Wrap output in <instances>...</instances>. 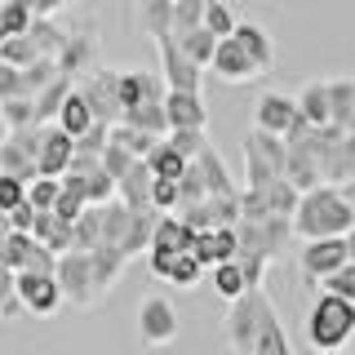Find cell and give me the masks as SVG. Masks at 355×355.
Returning <instances> with one entry per match:
<instances>
[{
	"mask_svg": "<svg viewBox=\"0 0 355 355\" xmlns=\"http://www.w3.org/2000/svg\"><path fill=\"white\" fill-rule=\"evenodd\" d=\"M178 306L169 302V297L151 293L138 302V338L142 347H169V342H178Z\"/></svg>",
	"mask_w": 355,
	"mask_h": 355,
	"instance_id": "ba28073f",
	"label": "cell"
},
{
	"mask_svg": "<svg viewBox=\"0 0 355 355\" xmlns=\"http://www.w3.org/2000/svg\"><path fill=\"white\" fill-rule=\"evenodd\" d=\"M320 293H333V297H347V302H355V262H347L338 275H329V280L320 284Z\"/></svg>",
	"mask_w": 355,
	"mask_h": 355,
	"instance_id": "7bdbcfd3",
	"label": "cell"
},
{
	"mask_svg": "<svg viewBox=\"0 0 355 355\" xmlns=\"http://www.w3.org/2000/svg\"><path fill=\"white\" fill-rule=\"evenodd\" d=\"M284 164H288V142L275 133L249 129V138H244V191L275 187L284 178Z\"/></svg>",
	"mask_w": 355,
	"mask_h": 355,
	"instance_id": "277c9868",
	"label": "cell"
},
{
	"mask_svg": "<svg viewBox=\"0 0 355 355\" xmlns=\"http://www.w3.org/2000/svg\"><path fill=\"white\" fill-rule=\"evenodd\" d=\"M191 258L205 262V271H214L222 262H240V227H218V231H200L191 244Z\"/></svg>",
	"mask_w": 355,
	"mask_h": 355,
	"instance_id": "4fadbf2b",
	"label": "cell"
},
{
	"mask_svg": "<svg viewBox=\"0 0 355 355\" xmlns=\"http://www.w3.org/2000/svg\"><path fill=\"white\" fill-rule=\"evenodd\" d=\"M155 49H160V76L169 80V89H178V94H200V85H205V67H196L182 53L178 31L160 36V40H155Z\"/></svg>",
	"mask_w": 355,
	"mask_h": 355,
	"instance_id": "8fae6325",
	"label": "cell"
},
{
	"mask_svg": "<svg viewBox=\"0 0 355 355\" xmlns=\"http://www.w3.org/2000/svg\"><path fill=\"white\" fill-rule=\"evenodd\" d=\"M200 275H205V262L191 258V253H182V262H178V271H173V280H169V284H178V288H196V284H200Z\"/></svg>",
	"mask_w": 355,
	"mask_h": 355,
	"instance_id": "7dc6e473",
	"label": "cell"
},
{
	"mask_svg": "<svg viewBox=\"0 0 355 355\" xmlns=\"http://www.w3.org/2000/svg\"><path fill=\"white\" fill-rule=\"evenodd\" d=\"M214 76L222 85H249V80H258V67H253V58L240 49V40L231 36V40H222L218 44V53H214Z\"/></svg>",
	"mask_w": 355,
	"mask_h": 355,
	"instance_id": "9a60e30c",
	"label": "cell"
},
{
	"mask_svg": "<svg viewBox=\"0 0 355 355\" xmlns=\"http://www.w3.org/2000/svg\"><path fill=\"white\" fill-rule=\"evenodd\" d=\"M58 284H62V293H67V302H71L76 311H89L98 302V275H94V258L80 249H71V253H62V262H58Z\"/></svg>",
	"mask_w": 355,
	"mask_h": 355,
	"instance_id": "8992f818",
	"label": "cell"
},
{
	"mask_svg": "<svg viewBox=\"0 0 355 355\" xmlns=\"http://www.w3.org/2000/svg\"><path fill=\"white\" fill-rule=\"evenodd\" d=\"M355 231V205L342 196V187H315L302 196L293 218V236L311 240H347Z\"/></svg>",
	"mask_w": 355,
	"mask_h": 355,
	"instance_id": "6da1fadb",
	"label": "cell"
},
{
	"mask_svg": "<svg viewBox=\"0 0 355 355\" xmlns=\"http://www.w3.org/2000/svg\"><path fill=\"white\" fill-rule=\"evenodd\" d=\"M120 125H129V129H142V133H155V138H169V111H164V103H142V107H133L125 111V120Z\"/></svg>",
	"mask_w": 355,
	"mask_h": 355,
	"instance_id": "cb8c5ba5",
	"label": "cell"
},
{
	"mask_svg": "<svg viewBox=\"0 0 355 355\" xmlns=\"http://www.w3.org/2000/svg\"><path fill=\"white\" fill-rule=\"evenodd\" d=\"M329 98H333V125L351 129V120H355V76L329 80Z\"/></svg>",
	"mask_w": 355,
	"mask_h": 355,
	"instance_id": "f546056e",
	"label": "cell"
},
{
	"mask_svg": "<svg viewBox=\"0 0 355 355\" xmlns=\"http://www.w3.org/2000/svg\"><path fill=\"white\" fill-rule=\"evenodd\" d=\"M355 338V302L347 297L320 293L306 311V342L315 355L324 351H347V342Z\"/></svg>",
	"mask_w": 355,
	"mask_h": 355,
	"instance_id": "3957f363",
	"label": "cell"
},
{
	"mask_svg": "<svg viewBox=\"0 0 355 355\" xmlns=\"http://www.w3.org/2000/svg\"><path fill=\"white\" fill-rule=\"evenodd\" d=\"M44 58L40 44L31 36H14V40H0V62L5 67H18V71H27V67H36Z\"/></svg>",
	"mask_w": 355,
	"mask_h": 355,
	"instance_id": "1f68e13d",
	"label": "cell"
},
{
	"mask_svg": "<svg viewBox=\"0 0 355 355\" xmlns=\"http://www.w3.org/2000/svg\"><path fill=\"white\" fill-rule=\"evenodd\" d=\"M36 27V9L27 0H5L0 5V40H14V36H31Z\"/></svg>",
	"mask_w": 355,
	"mask_h": 355,
	"instance_id": "603a6c76",
	"label": "cell"
},
{
	"mask_svg": "<svg viewBox=\"0 0 355 355\" xmlns=\"http://www.w3.org/2000/svg\"><path fill=\"white\" fill-rule=\"evenodd\" d=\"M31 40L40 44L44 58H58V53L67 49V40H71V31H62L53 18H36V27H31Z\"/></svg>",
	"mask_w": 355,
	"mask_h": 355,
	"instance_id": "e575fe53",
	"label": "cell"
},
{
	"mask_svg": "<svg viewBox=\"0 0 355 355\" xmlns=\"http://www.w3.org/2000/svg\"><path fill=\"white\" fill-rule=\"evenodd\" d=\"M14 147H22L31 155V160L40 164V155H44V142H49V125H31V129H18V133H5Z\"/></svg>",
	"mask_w": 355,
	"mask_h": 355,
	"instance_id": "60d3db41",
	"label": "cell"
},
{
	"mask_svg": "<svg viewBox=\"0 0 355 355\" xmlns=\"http://www.w3.org/2000/svg\"><path fill=\"white\" fill-rule=\"evenodd\" d=\"M169 142H173V147L187 155V160H200V155H205L209 147H214L205 129H182V133H169Z\"/></svg>",
	"mask_w": 355,
	"mask_h": 355,
	"instance_id": "b9f144b4",
	"label": "cell"
},
{
	"mask_svg": "<svg viewBox=\"0 0 355 355\" xmlns=\"http://www.w3.org/2000/svg\"><path fill=\"white\" fill-rule=\"evenodd\" d=\"M351 262V249L347 240H311L297 258V271H302V284L306 288H320L329 275H338L342 266Z\"/></svg>",
	"mask_w": 355,
	"mask_h": 355,
	"instance_id": "9c48e42d",
	"label": "cell"
},
{
	"mask_svg": "<svg viewBox=\"0 0 355 355\" xmlns=\"http://www.w3.org/2000/svg\"><path fill=\"white\" fill-rule=\"evenodd\" d=\"M324 355H351V351H324Z\"/></svg>",
	"mask_w": 355,
	"mask_h": 355,
	"instance_id": "f5cc1de1",
	"label": "cell"
},
{
	"mask_svg": "<svg viewBox=\"0 0 355 355\" xmlns=\"http://www.w3.org/2000/svg\"><path fill=\"white\" fill-rule=\"evenodd\" d=\"M214 293H218L227 306L240 302L244 293H253V288H249V275H244L240 262H222V266H214Z\"/></svg>",
	"mask_w": 355,
	"mask_h": 355,
	"instance_id": "484cf974",
	"label": "cell"
},
{
	"mask_svg": "<svg viewBox=\"0 0 355 355\" xmlns=\"http://www.w3.org/2000/svg\"><path fill=\"white\" fill-rule=\"evenodd\" d=\"M205 27L214 31L218 40H231V36H236V27H240V18L231 14V5H227V0H209V14H205Z\"/></svg>",
	"mask_w": 355,
	"mask_h": 355,
	"instance_id": "74e56055",
	"label": "cell"
},
{
	"mask_svg": "<svg viewBox=\"0 0 355 355\" xmlns=\"http://www.w3.org/2000/svg\"><path fill=\"white\" fill-rule=\"evenodd\" d=\"M284 178L297 187V191H315V187H324V169H320V160L302 147H288V164H284Z\"/></svg>",
	"mask_w": 355,
	"mask_h": 355,
	"instance_id": "ffe728a7",
	"label": "cell"
},
{
	"mask_svg": "<svg viewBox=\"0 0 355 355\" xmlns=\"http://www.w3.org/2000/svg\"><path fill=\"white\" fill-rule=\"evenodd\" d=\"M347 249H351V262H355V231H351V236H347Z\"/></svg>",
	"mask_w": 355,
	"mask_h": 355,
	"instance_id": "816d5d0a",
	"label": "cell"
},
{
	"mask_svg": "<svg viewBox=\"0 0 355 355\" xmlns=\"http://www.w3.org/2000/svg\"><path fill=\"white\" fill-rule=\"evenodd\" d=\"M258 355H293V347H288V333L280 324V315H266V324H262V338H258Z\"/></svg>",
	"mask_w": 355,
	"mask_h": 355,
	"instance_id": "d590c367",
	"label": "cell"
},
{
	"mask_svg": "<svg viewBox=\"0 0 355 355\" xmlns=\"http://www.w3.org/2000/svg\"><path fill=\"white\" fill-rule=\"evenodd\" d=\"M351 133H355V120H351Z\"/></svg>",
	"mask_w": 355,
	"mask_h": 355,
	"instance_id": "db71d44e",
	"label": "cell"
},
{
	"mask_svg": "<svg viewBox=\"0 0 355 355\" xmlns=\"http://www.w3.org/2000/svg\"><path fill=\"white\" fill-rule=\"evenodd\" d=\"M0 116H5V129H9V133H18V129H31V125H40L36 98H5V103H0Z\"/></svg>",
	"mask_w": 355,
	"mask_h": 355,
	"instance_id": "d6a6232c",
	"label": "cell"
},
{
	"mask_svg": "<svg viewBox=\"0 0 355 355\" xmlns=\"http://www.w3.org/2000/svg\"><path fill=\"white\" fill-rule=\"evenodd\" d=\"M205 14H209V0H178L173 5V31L187 36V31L205 27Z\"/></svg>",
	"mask_w": 355,
	"mask_h": 355,
	"instance_id": "8d00e7d4",
	"label": "cell"
},
{
	"mask_svg": "<svg viewBox=\"0 0 355 355\" xmlns=\"http://www.w3.org/2000/svg\"><path fill=\"white\" fill-rule=\"evenodd\" d=\"M133 164H138V155H129L125 147H116V142H111V147L103 151V169H107L111 178H116V182H120V178H125V173L133 169Z\"/></svg>",
	"mask_w": 355,
	"mask_h": 355,
	"instance_id": "bcb514c9",
	"label": "cell"
},
{
	"mask_svg": "<svg viewBox=\"0 0 355 355\" xmlns=\"http://www.w3.org/2000/svg\"><path fill=\"white\" fill-rule=\"evenodd\" d=\"M138 22L151 40L173 31V0H138Z\"/></svg>",
	"mask_w": 355,
	"mask_h": 355,
	"instance_id": "4316f807",
	"label": "cell"
},
{
	"mask_svg": "<svg viewBox=\"0 0 355 355\" xmlns=\"http://www.w3.org/2000/svg\"><path fill=\"white\" fill-rule=\"evenodd\" d=\"M297 107H302L306 125H315V129L333 125V98H329V80H306L302 89H297Z\"/></svg>",
	"mask_w": 355,
	"mask_h": 355,
	"instance_id": "d6986e66",
	"label": "cell"
},
{
	"mask_svg": "<svg viewBox=\"0 0 355 355\" xmlns=\"http://www.w3.org/2000/svg\"><path fill=\"white\" fill-rule=\"evenodd\" d=\"M271 311L275 306L262 288H253V293H244L240 302L227 306V347H231V355H258V338H262V324H266Z\"/></svg>",
	"mask_w": 355,
	"mask_h": 355,
	"instance_id": "5b68a950",
	"label": "cell"
},
{
	"mask_svg": "<svg viewBox=\"0 0 355 355\" xmlns=\"http://www.w3.org/2000/svg\"><path fill=\"white\" fill-rule=\"evenodd\" d=\"M164 111H169V129L182 133V129H209V107L200 94H178L169 89V98H164Z\"/></svg>",
	"mask_w": 355,
	"mask_h": 355,
	"instance_id": "2e32d148",
	"label": "cell"
},
{
	"mask_svg": "<svg viewBox=\"0 0 355 355\" xmlns=\"http://www.w3.org/2000/svg\"><path fill=\"white\" fill-rule=\"evenodd\" d=\"M111 142H116V147H125L129 155H138V160H147V155L160 147L164 138H155V133H142V129H129V125H116V129H111Z\"/></svg>",
	"mask_w": 355,
	"mask_h": 355,
	"instance_id": "836d02e7",
	"label": "cell"
},
{
	"mask_svg": "<svg viewBox=\"0 0 355 355\" xmlns=\"http://www.w3.org/2000/svg\"><path fill=\"white\" fill-rule=\"evenodd\" d=\"M76 160V138L62 133L58 125H49V142H44V155H40V178H67Z\"/></svg>",
	"mask_w": 355,
	"mask_h": 355,
	"instance_id": "ac0fdd59",
	"label": "cell"
},
{
	"mask_svg": "<svg viewBox=\"0 0 355 355\" xmlns=\"http://www.w3.org/2000/svg\"><path fill=\"white\" fill-rule=\"evenodd\" d=\"M342 196H347L351 205H355V182H347V187H342Z\"/></svg>",
	"mask_w": 355,
	"mask_h": 355,
	"instance_id": "f907efd6",
	"label": "cell"
},
{
	"mask_svg": "<svg viewBox=\"0 0 355 355\" xmlns=\"http://www.w3.org/2000/svg\"><path fill=\"white\" fill-rule=\"evenodd\" d=\"M94 125H98V116H94V107H89V98L80 94V85H76V89H71V98H67V107H62V116H58V129H62V133H71V138L80 142Z\"/></svg>",
	"mask_w": 355,
	"mask_h": 355,
	"instance_id": "7402d4cb",
	"label": "cell"
},
{
	"mask_svg": "<svg viewBox=\"0 0 355 355\" xmlns=\"http://www.w3.org/2000/svg\"><path fill=\"white\" fill-rule=\"evenodd\" d=\"M302 107H297V98L280 94V89H266L258 98V107H253V129L262 133H275V138H288L297 125H302Z\"/></svg>",
	"mask_w": 355,
	"mask_h": 355,
	"instance_id": "30bf717a",
	"label": "cell"
},
{
	"mask_svg": "<svg viewBox=\"0 0 355 355\" xmlns=\"http://www.w3.org/2000/svg\"><path fill=\"white\" fill-rule=\"evenodd\" d=\"M178 262H182V253H164V249H151V253H147V266H151L155 280H173Z\"/></svg>",
	"mask_w": 355,
	"mask_h": 355,
	"instance_id": "c3c4849f",
	"label": "cell"
},
{
	"mask_svg": "<svg viewBox=\"0 0 355 355\" xmlns=\"http://www.w3.org/2000/svg\"><path fill=\"white\" fill-rule=\"evenodd\" d=\"M80 94L89 98L98 125L116 129L120 120H125V103H120V67H98L94 76H85V80H80Z\"/></svg>",
	"mask_w": 355,
	"mask_h": 355,
	"instance_id": "52a82bcc",
	"label": "cell"
},
{
	"mask_svg": "<svg viewBox=\"0 0 355 355\" xmlns=\"http://www.w3.org/2000/svg\"><path fill=\"white\" fill-rule=\"evenodd\" d=\"M147 164H151V173H155V178H173V182H182V173L191 169V160H187V155L178 151L169 138H164L160 147L147 155Z\"/></svg>",
	"mask_w": 355,
	"mask_h": 355,
	"instance_id": "f1b7e54d",
	"label": "cell"
},
{
	"mask_svg": "<svg viewBox=\"0 0 355 355\" xmlns=\"http://www.w3.org/2000/svg\"><path fill=\"white\" fill-rule=\"evenodd\" d=\"M36 218H40V209L27 200V205H18V209L5 214V231H22V236H31V231H36Z\"/></svg>",
	"mask_w": 355,
	"mask_h": 355,
	"instance_id": "f6af8a7d",
	"label": "cell"
},
{
	"mask_svg": "<svg viewBox=\"0 0 355 355\" xmlns=\"http://www.w3.org/2000/svg\"><path fill=\"white\" fill-rule=\"evenodd\" d=\"M27 5L36 9V18H53V14H58V9L67 5V0H27Z\"/></svg>",
	"mask_w": 355,
	"mask_h": 355,
	"instance_id": "681fc988",
	"label": "cell"
},
{
	"mask_svg": "<svg viewBox=\"0 0 355 355\" xmlns=\"http://www.w3.org/2000/svg\"><path fill=\"white\" fill-rule=\"evenodd\" d=\"M14 284H18L22 306H27L31 315H40V320L58 315L62 302H67V293H62L58 275H36V271H22V275H14Z\"/></svg>",
	"mask_w": 355,
	"mask_h": 355,
	"instance_id": "7c38bea8",
	"label": "cell"
},
{
	"mask_svg": "<svg viewBox=\"0 0 355 355\" xmlns=\"http://www.w3.org/2000/svg\"><path fill=\"white\" fill-rule=\"evenodd\" d=\"M0 173H5V178H18V182H36V178H40V164L36 160H31V155L27 151H22V147H14V142H0Z\"/></svg>",
	"mask_w": 355,
	"mask_h": 355,
	"instance_id": "83f0119b",
	"label": "cell"
},
{
	"mask_svg": "<svg viewBox=\"0 0 355 355\" xmlns=\"http://www.w3.org/2000/svg\"><path fill=\"white\" fill-rule=\"evenodd\" d=\"M89 258H94L98 293H111V288L120 284V275H125V266H129V253H125V249H116V244H98Z\"/></svg>",
	"mask_w": 355,
	"mask_h": 355,
	"instance_id": "44dd1931",
	"label": "cell"
},
{
	"mask_svg": "<svg viewBox=\"0 0 355 355\" xmlns=\"http://www.w3.org/2000/svg\"><path fill=\"white\" fill-rule=\"evenodd\" d=\"M58 67H62V76H71V80H85V76H94L98 67V36H94V27H85V31H71V40H67V49L58 53Z\"/></svg>",
	"mask_w": 355,
	"mask_h": 355,
	"instance_id": "5bb4252c",
	"label": "cell"
},
{
	"mask_svg": "<svg viewBox=\"0 0 355 355\" xmlns=\"http://www.w3.org/2000/svg\"><path fill=\"white\" fill-rule=\"evenodd\" d=\"M236 40H240V49L253 58V67L266 76L275 67V40H271V31L262 27V22H240L236 27Z\"/></svg>",
	"mask_w": 355,
	"mask_h": 355,
	"instance_id": "e0dca14e",
	"label": "cell"
},
{
	"mask_svg": "<svg viewBox=\"0 0 355 355\" xmlns=\"http://www.w3.org/2000/svg\"><path fill=\"white\" fill-rule=\"evenodd\" d=\"M27 196H31L27 182H18V178H5V173H0V214H9V209L27 205Z\"/></svg>",
	"mask_w": 355,
	"mask_h": 355,
	"instance_id": "ee69618b",
	"label": "cell"
},
{
	"mask_svg": "<svg viewBox=\"0 0 355 355\" xmlns=\"http://www.w3.org/2000/svg\"><path fill=\"white\" fill-rule=\"evenodd\" d=\"M27 200L40 209V214H53V209H58V200H62V178H36Z\"/></svg>",
	"mask_w": 355,
	"mask_h": 355,
	"instance_id": "ab89813d",
	"label": "cell"
},
{
	"mask_svg": "<svg viewBox=\"0 0 355 355\" xmlns=\"http://www.w3.org/2000/svg\"><path fill=\"white\" fill-rule=\"evenodd\" d=\"M293 236V218H266V222H240V266L249 275V288H262L266 266L284 253Z\"/></svg>",
	"mask_w": 355,
	"mask_h": 355,
	"instance_id": "7a4b0ae2",
	"label": "cell"
},
{
	"mask_svg": "<svg viewBox=\"0 0 355 355\" xmlns=\"http://www.w3.org/2000/svg\"><path fill=\"white\" fill-rule=\"evenodd\" d=\"M36 236H22V231H5V240H0V262H5V271L22 275L31 262V253H36Z\"/></svg>",
	"mask_w": 355,
	"mask_h": 355,
	"instance_id": "d4e9b609",
	"label": "cell"
},
{
	"mask_svg": "<svg viewBox=\"0 0 355 355\" xmlns=\"http://www.w3.org/2000/svg\"><path fill=\"white\" fill-rule=\"evenodd\" d=\"M178 44H182V53L191 58L196 67H214V53H218V36L209 27H196V31H187V36H178Z\"/></svg>",
	"mask_w": 355,
	"mask_h": 355,
	"instance_id": "4dcf8cb0",
	"label": "cell"
},
{
	"mask_svg": "<svg viewBox=\"0 0 355 355\" xmlns=\"http://www.w3.org/2000/svg\"><path fill=\"white\" fill-rule=\"evenodd\" d=\"M98 244H103V209H89V214L76 222V249L94 253Z\"/></svg>",
	"mask_w": 355,
	"mask_h": 355,
	"instance_id": "f35d334b",
	"label": "cell"
}]
</instances>
